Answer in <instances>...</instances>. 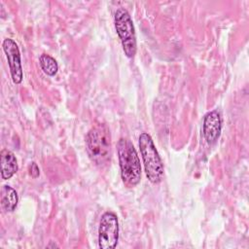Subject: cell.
Here are the masks:
<instances>
[{"instance_id": "8fae6325", "label": "cell", "mask_w": 249, "mask_h": 249, "mask_svg": "<svg viewBox=\"0 0 249 249\" xmlns=\"http://www.w3.org/2000/svg\"><path fill=\"white\" fill-rule=\"evenodd\" d=\"M29 173L30 175L33 177V178H37L40 174V170H39V167L38 165L35 163V162H32L29 166Z\"/></svg>"}, {"instance_id": "277c9868", "label": "cell", "mask_w": 249, "mask_h": 249, "mask_svg": "<svg viewBox=\"0 0 249 249\" xmlns=\"http://www.w3.org/2000/svg\"><path fill=\"white\" fill-rule=\"evenodd\" d=\"M114 22L124 54L129 58L133 57L137 51V45L135 29L129 13L124 8L117 9L114 15Z\"/></svg>"}, {"instance_id": "30bf717a", "label": "cell", "mask_w": 249, "mask_h": 249, "mask_svg": "<svg viewBox=\"0 0 249 249\" xmlns=\"http://www.w3.org/2000/svg\"><path fill=\"white\" fill-rule=\"evenodd\" d=\"M39 63L44 73L49 76H54L58 70V64L56 60L48 53H42L40 55Z\"/></svg>"}, {"instance_id": "6da1fadb", "label": "cell", "mask_w": 249, "mask_h": 249, "mask_svg": "<svg viewBox=\"0 0 249 249\" xmlns=\"http://www.w3.org/2000/svg\"><path fill=\"white\" fill-rule=\"evenodd\" d=\"M111 133L105 124L93 125L86 136V150L89 160L98 167L108 165L111 160Z\"/></svg>"}, {"instance_id": "ba28073f", "label": "cell", "mask_w": 249, "mask_h": 249, "mask_svg": "<svg viewBox=\"0 0 249 249\" xmlns=\"http://www.w3.org/2000/svg\"><path fill=\"white\" fill-rule=\"evenodd\" d=\"M0 164H1V176L2 179H10L18 169V160L13 152L7 149H3L0 153Z\"/></svg>"}, {"instance_id": "8992f818", "label": "cell", "mask_w": 249, "mask_h": 249, "mask_svg": "<svg viewBox=\"0 0 249 249\" xmlns=\"http://www.w3.org/2000/svg\"><path fill=\"white\" fill-rule=\"evenodd\" d=\"M2 47L8 60L12 80L15 84L18 85L21 83L23 78L18 46L12 38H6L2 43Z\"/></svg>"}, {"instance_id": "52a82bcc", "label": "cell", "mask_w": 249, "mask_h": 249, "mask_svg": "<svg viewBox=\"0 0 249 249\" xmlns=\"http://www.w3.org/2000/svg\"><path fill=\"white\" fill-rule=\"evenodd\" d=\"M222 119L219 111L208 112L203 119V136L208 144H214L221 135Z\"/></svg>"}, {"instance_id": "5b68a950", "label": "cell", "mask_w": 249, "mask_h": 249, "mask_svg": "<svg viewBox=\"0 0 249 249\" xmlns=\"http://www.w3.org/2000/svg\"><path fill=\"white\" fill-rule=\"evenodd\" d=\"M119 241V222L115 213H103L98 228V246L101 249H114Z\"/></svg>"}, {"instance_id": "7a4b0ae2", "label": "cell", "mask_w": 249, "mask_h": 249, "mask_svg": "<svg viewBox=\"0 0 249 249\" xmlns=\"http://www.w3.org/2000/svg\"><path fill=\"white\" fill-rule=\"evenodd\" d=\"M117 153L123 183L126 188L135 187L141 180V164L133 144L126 138H121L117 143Z\"/></svg>"}, {"instance_id": "3957f363", "label": "cell", "mask_w": 249, "mask_h": 249, "mask_svg": "<svg viewBox=\"0 0 249 249\" xmlns=\"http://www.w3.org/2000/svg\"><path fill=\"white\" fill-rule=\"evenodd\" d=\"M139 148L148 180L152 184H159L163 177V163L152 137L147 132L140 133Z\"/></svg>"}, {"instance_id": "9c48e42d", "label": "cell", "mask_w": 249, "mask_h": 249, "mask_svg": "<svg viewBox=\"0 0 249 249\" xmlns=\"http://www.w3.org/2000/svg\"><path fill=\"white\" fill-rule=\"evenodd\" d=\"M1 207L6 212H12L16 209L18 196L15 189L9 185H4L1 189Z\"/></svg>"}]
</instances>
